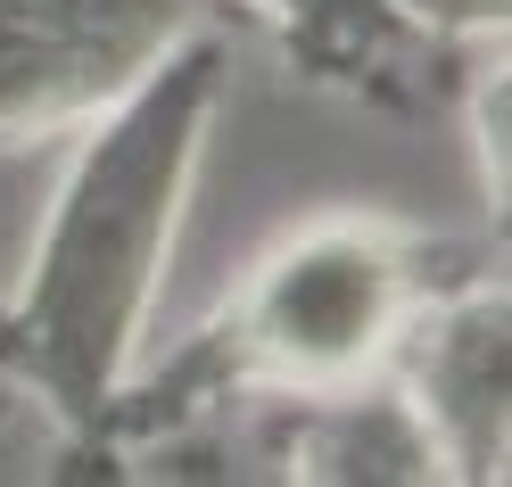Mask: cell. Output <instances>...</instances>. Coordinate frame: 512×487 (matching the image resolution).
Instances as JSON below:
<instances>
[{
	"instance_id": "6da1fadb",
	"label": "cell",
	"mask_w": 512,
	"mask_h": 487,
	"mask_svg": "<svg viewBox=\"0 0 512 487\" xmlns=\"http://www.w3.org/2000/svg\"><path fill=\"white\" fill-rule=\"evenodd\" d=\"M223 75H232L223 42L182 34L116 108L91 116V141L50 199L25 289L9 306V347L17 372L75 430H100L141 355L157 273H166L207 124L223 108Z\"/></svg>"
},
{
	"instance_id": "7a4b0ae2",
	"label": "cell",
	"mask_w": 512,
	"mask_h": 487,
	"mask_svg": "<svg viewBox=\"0 0 512 487\" xmlns=\"http://www.w3.org/2000/svg\"><path fill=\"white\" fill-rule=\"evenodd\" d=\"M405 314H413V248L380 223H314L256 265L223 339H232V372L339 397L372 364H389Z\"/></svg>"
},
{
	"instance_id": "3957f363",
	"label": "cell",
	"mask_w": 512,
	"mask_h": 487,
	"mask_svg": "<svg viewBox=\"0 0 512 487\" xmlns=\"http://www.w3.org/2000/svg\"><path fill=\"white\" fill-rule=\"evenodd\" d=\"M190 34V0H0V141L75 133Z\"/></svg>"
},
{
	"instance_id": "277c9868",
	"label": "cell",
	"mask_w": 512,
	"mask_h": 487,
	"mask_svg": "<svg viewBox=\"0 0 512 487\" xmlns=\"http://www.w3.org/2000/svg\"><path fill=\"white\" fill-rule=\"evenodd\" d=\"M389 355H405V413L422 421L430 454L471 479L504 471V289L405 314Z\"/></svg>"
},
{
	"instance_id": "5b68a950",
	"label": "cell",
	"mask_w": 512,
	"mask_h": 487,
	"mask_svg": "<svg viewBox=\"0 0 512 487\" xmlns=\"http://www.w3.org/2000/svg\"><path fill=\"white\" fill-rule=\"evenodd\" d=\"M256 17L281 25V42H290L314 75H372V67H397L413 50V25L397 0H248Z\"/></svg>"
},
{
	"instance_id": "8992f818",
	"label": "cell",
	"mask_w": 512,
	"mask_h": 487,
	"mask_svg": "<svg viewBox=\"0 0 512 487\" xmlns=\"http://www.w3.org/2000/svg\"><path fill=\"white\" fill-rule=\"evenodd\" d=\"M422 34H488L504 25V0H397Z\"/></svg>"
}]
</instances>
